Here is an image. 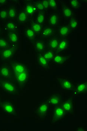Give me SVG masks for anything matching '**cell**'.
<instances>
[{"mask_svg":"<svg viewBox=\"0 0 87 131\" xmlns=\"http://www.w3.org/2000/svg\"><path fill=\"white\" fill-rule=\"evenodd\" d=\"M50 115L51 124L53 125L62 123L66 119L67 116L66 112L61 106L59 105L51 107Z\"/></svg>","mask_w":87,"mask_h":131,"instance_id":"6da1fadb","label":"cell"},{"mask_svg":"<svg viewBox=\"0 0 87 131\" xmlns=\"http://www.w3.org/2000/svg\"><path fill=\"white\" fill-rule=\"evenodd\" d=\"M61 106L68 117H73L75 114L76 105L74 97L72 96H64L62 98Z\"/></svg>","mask_w":87,"mask_h":131,"instance_id":"7a4b0ae2","label":"cell"},{"mask_svg":"<svg viewBox=\"0 0 87 131\" xmlns=\"http://www.w3.org/2000/svg\"><path fill=\"white\" fill-rule=\"evenodd\" d=\"M38 117L41 120L47 119L50 113V106L47 103L43 102L40 104L36 110Z\"/></svg>","mask_w":87,"mask_h":131,"instance_id":"3957f363","label":"cell"},{"mask_svg":"<svg viewBox=\"0 0 87 131\" xmlns=\"http://www.w3.org/2000/svg\"><path fill=\"white\" fill-rule=\"evenodd\" d=\"M58 81L60 88L66 91H72L76 85L73 81L69 78H59Z\"/></svg>","mask_w":87,"mask_h":131,"instance_id":"277c9868","label":"cell"},{"mask_svg":"<svg viewBox=\"0 0 87 131\" xmlns=\"http://www.w3.org/2000/svg\"><path fill=\"white\" fill-rule=\"evenodd\" d=\"M87 92V81H82L76 84L72 91V94L73 96L75 97L86 95Z\"/></svg>","mask_w":87,"mask_h":131,"instance_id":"5b68a950","label":"cell"},{"mask_svg":"<svg viewBox=\"0 0 87 131\" xmlns=\"http://www.w3.org/2000/svg\"><path fill=\"white\" fill-rule=\"evenodd\" d=\"M62 98L61 93H52L48 96L44 102L48 103L51 107L56 106L61 104Z\"/></svg>","mask_w":87,"mask_h":131,"instance_id":"8992f818","label":"cell"},{"mask_svg":"<svg viewBox=\"0 0 87 131\" xmlns=\"http://www.w3.org/2000/svg\"><path fill=\"white\" fill-rule=\"evenodd\" d=\"M1 87L3 90L10 94L16 93L17 89L14 84L8 80H5L1 82Z\"/></svg>","mask_w":87,"mask_h":131,"instance_id":"52a82bcc","label":"cell"},{"mask_svg":"<svg viewBox=\"0 0 87 131\" xmlns=\"http://www.w3.org/2000/svg\"><path fill=\"white\" fill-rule=\"evenodd\" d=\"M70 56L69 55L57 54L52 59V63L56 65H63L66 63L69 60Z\"/></svg>","mask_w":87,"mask_h":131,"instance_id":"ba28073f","label":"cell"},{"mask_svg":"<svg viewBox=\"0 0 87 131\" xmlns=\"http://www.w3.org/2000/svg\"><path fill=\"white\" fill-rule=\"evenodd\" d=\"M2 108L4 112L11 115L16 114L15 108L13 103L9 101L5 102L2 105Z\"/></svg>","mask_w":87,"mask_h":131,"instance_id":"9c48e42d","label":"cell"},{"mask_svg":"<svg viewBox=\"0 0 87 131\" xmlns=\"http://www.w3.org/2000/svg\"><path fill=\"white\" fill-rule=\"evenodd\" d=\"M69 47L68 42L66 40H62L60 42H59L57 48L55 52L57 53H60L65 51Z\"/></svg>","mask_w":87,"mask_h":131,"instance_id":"30bf717a","label":"cell"},{"mask_svg":"<svg viewBox=\"0 0 87 131\" xmlns=\"http://www.w3.org/2000/svg\"><path fill=\"white\" fill-rule=\"evenodd\" d=\"M17 81L19 82H23L27 80L28 78V74L26 71L20 73H15Z\"/></svg>","mask_w":87,"mask_h":131,"instance_id":"8fae6325","label":"cell"},{"mask_svg":"<svg viewBox=\"0 0 87 131\" xmlns=\"http://www.w3.org/2000/svg\"><path fill=\"white\" fill-rule=\"evenodd\" d=\"M13 68L14 73H20L26 71L25 66L21 63L15 64L13 66Z\"/></svg>","mask_w":87,"mask_h":131,"instance_id":"7c38bea8","label":"cell"},{"mask_svg":"<svg viewBox=\"0 0 87 131\" xmlns=\"http://www.w3.org/2000/svg\"><path fill=\"white\" fill-rule=\"evenodd\" d=\"M10 74V69L8 66H4L0 69V75L3 78L8 77Z\"/></svg>","mask_w":87,"mask_h":131,"instance_id":"4fadbf2b","label":"cell"},{"mask_svg":"<svg viewBox=\"0 0 87 131\" xmlns=\"http://www.w3.org/2000/svg\"><path fill=\"white\" fill-rule=\"evenodd\" d=\"M13 55V51L12 49L6 48L2 51V56L4 59H8L12 58Z\"/></svg>","mask_w":87,"mask_h":131,"instance_id":"5bb4252c","label":"cell"},{"mask_svg":"<svg viewBox=\"0 0 87 131\" xmlns=\"http://www.w3.org/2000/svg\"><path fill=\"white\" fill-rule=\"evenodd\" d=\"M59 41L57 39H52L50 41L49 46L50 50L55 51H56L59 44Z\"/></svg>","mask_w":87,"mask_h":131,"instance_id":"9a60e30c","label":"cell"},{"mask_svg":"<svg viewBox=\"0 0 87 131\" xmlns=\"http://www.w3.org/2000/svg\"><path fill=\"white\" fill-rule=\"evenodd\" d=\"M5 28L7 31H12L17 29V26L13 22H8L5 24Z\"/></svg>","mask_w":87,"mask_h":131,"instance_id":"2e32d148","label":"cell"},{"mask_svg":"<svg viewBox=\"0 0 87 131\" xmlns=\"http://www.w3.org/2000/svg\"><path fill=\"white\" fill-rule=\"evenodd\" d=\"M63 12L64 16L66 18H70L72 15V9L67 6L63 7Z\"/></svg>","mask_w":87,"mask_h":131,"instance_id":"e0dca14e","label":"cell"},{"mask_svg":"<svg viewBox=\"0 0 87 131\" xmlns=\"http://www.w3.org/2000/svg\"><path fill=\"white\" fill-rule=\"evenodd\" d=\"M35 49L37 51L41 52L44 51L45 48V45L43 42L39 41L37 42L35 44Z\"/></svg>","mask_w":87,"mask_h":131,"instance_id":"ac0fdd59","label":"cell"},{"mask_svg":"<svg viewBox=\"0 0 87 131\" xmlns=\"http://www.w3.org/2000/svg\"><path fill=\"white\" fill-rule=\"evenodd\" d=\"M45 15L43 11H40L36 17V23L39 24H43L44 22Z\"/></svg>","mask_w":87,"mask_h":131,"instance_id":"d6986e66","label":"cell"},{"mask_svg":"<svg viewBox=\"0 0 87 131\" xmlns=\"http://www.w3.org/2000/svg\"><path fill=\"white\" fill-rule=\"evenodd\" d=\"M43 55L48 61L52 60V59L54 56V51L51 50H48L45 52Z\"/></svg>","mask_w":87,"mask_h":131,"instance_id":"ffe728a7","label":"cell"},{"mask_svg":"<svg viewBox=\"0 0 87 131\" xmlns=\"http://www.w3.org/2000/svg\"><path fill=\"white\" fill-rule=\"evenodd\" d=\"M38 61L39 64L42 66L46 67L48 66L49 61H48L45 59L43 55H40L39 56L38 58Z\"/></svg>","mask_w":87,"mask_h":131,"instance_id":"44dd1931","label":"cell"},{"mask_svg":"<svg viewBox=\"0 0 87 131\" xmlns=\"http://www.w3.org/2000/svg\"><path fill=\"white\" fill-rule=\"evenodd\" d=\"M31 27H32V29L35 33H39L41 32V26L40 24L37 23H33L31 24Z\"/></svg>","mask_w":87,"mask_h":131,"instance_id":"7402d4cb","label":"cell"},{"mask_svg":"<svg viewBox=\"0 0 87 131\" xmlns=\"http://www.w3.org/2000/svg\"><path fill=\"white\" fill-rule=\"evenodd\" d=\"M69 30L68 27L62 26L60 28L59 30V33L61 36H66L69 34Z\"/></svg>","mask_w":87,"mask_h":131,"instance_id":"603a6c76","label":"cell"},{"mask_svg":"<svg viewBox=\"0 0 87 131\" xmlns=\"http://www.w3.org/2000/svg\"><path fill=\"white\" fill-rule=\"evenodd\" d=\"M58 22L57 15L56 14H53L50 16L49 18V24L51 26L57 25Z\"/></svg>","mask_w":87,"mask_h":131,"instance_id":"cb8c5ba5","label":"cell"},{"mask_svg":"<svg viewBox=\"0 0 87 131\" xmlns=\"http://www.w3.org/2000/svg\"><path fill=\"white\" fill-rule=\"evenodd\" d=\"M37 8L36 7H33L31 5H27L25 8L26 12L29 15L33 14L37 11Z\"/></svg>","mask_w":87,"mask_h":131,"instance_id":"d4e9b609","label":"cell"},{"mask_svg":"<svg viewBox=\"0 0 87 131\" xmlns=\"http://www.w3.org/2000/svg\"><path fill=\"white\" fill-rule=\"evenodd\" d=\"M26 35L29 40H33L35 37V32L32 29H27L26 30Z\"/></svg>","mask_w":87,"mask_h":131,"instance_id":"484cf974","label":"cell"},{"mask_svg":"<svg viewBox=\"0 0 87 131\" xmlns=\"http://www.w3.org/2000/svg\"><path fill=\"white\" fill-rule=\"evenodd\" d=\"M52 32V30L50 27L45 28L41 33V36L44 37L48 36L50 35Z\"/></svg>","mask_w":87,"mask_h":131,"instance_id":"4316f807","label":"cell"},{"mask_svg":"<svg viewBox=\"0 0 87 131\" xmlns=\"http://www.w3.org/2000/svg\"><path fill=\"white\" fill-rule=\"evenodd\" d=\"M9 36L11 41L13 43H15L18 41V36L16 33L11 32L9 33Z\"/></svg>","mask_w":87,"mask_h":131,"instance_id":"83f0119b","label":"cell"},{"mask_svg":"<svg viewBox=\"0 0 87 131\" xmlns=\"http://www.w3.org/2000/svg\"><path fill=\"white\" fill-rule=\"evenodd\" d=\"M27 19V16L26 14L24 12H22L19 14L18 17V20L19 22H26Z\"/></svg>","mask_w":87,"mask_h":131,"instance_id":"f1b7e54d","label":"cell"},{"mask_svg":"<svg viewBox=\"0 0 87 131\" xmlns=\"http://www.w3.org/2000/svg\"><path fill=\"white\" fill-rule=\"evenodd\" d=\"M78 25L79 23L78 21L74 19L72 20L70 23V27L72 29L76 28L78 26Z\"/></svg>","mask_w":87,"mask_h":131,"instance_id":"f546056e","label":"cell"},{"mask_svg":"<svg viewBox=\"0 0 87 131\" xmlns=\"http://www.w3.org/2000/svg\"><path fill=\"white\" fill-rule=\"evenodd\" d=\"M15 10L14 8H10L8 12V16L9 18H14L15 16Z\"/></svg>","mask_w":87,"mask_h":131,"instance_id":"4dcf8cb0","label":"cell"},{"mask_svg":"<svg viewBox=\"0 0 87 131\" xmlns=\"http://www.w3.org/2000/svg\"><path fill=\"white\" fill-rule=\"evenodd\" d=\"M70 3L71 6L74 8H77L80 6V3L77 0H71L70 1Z\"/></svg>","mask_w":87,"mask_h":131,"instance_id":"1f68e13d","label":"cell"},{"mask_svg":"<svg viewBox=\"0 0 87 131\" xmlns=\"http://www.w3.org/2000/svg\"><path fill=\"white\" fill-rule=\"evenodd\" d=\"M8 46V43L4 38H0V48H5Z\"/></svg>","mask_w":87,"mask_h":131,"instance_id":"d6a6232c","label":"cell"},{"mask_svg":"<svg viewBox=\"0 0 87 131\" xmlns=\"http://www.w3.org/2000/svg\"><path fill=\"white\" fill-rule=\"evenodd\" d=\"M8 16V12L6 10H2L0 11V18L5 19Z\"/></svg>","mask_w":87,"mask_h":131,"instance_id":"836d02e7","label":"cell"},{"mask_svg":"<svg viewBox=\"0 0 87 131\" xmlns=\"http://www.w3.org/2000/svg\"><path fill=\"white\" fill-rule=\"evenodd\" d=\"M50 7L52 8H55L57 7V4L55 1L50 0L48 1Z\"/></svg>","mask_w":87,"mask_h":131,"instance_id":"e575fe53","label":"cell"},{"mask_svg":"<svg viewBox=\"0 0 87 131\" xmlns=\"http://www.w3.org/2000/svg\"><path fill=\"white\" fill-rule=\"evenodd\" d=\"M36 5L37 8V9H39V10H43L45 9L42 2H38L37 4Z\"/></svg>","mask_w":87,"mask_h":131,"instance_id":"d590c367","label":"cell"},{"mask_svg":"<svg viewBox=\"0 0 87 131\" xmlns=\"http://www.w3.org/2000/svg\"><path fill=\"white\" fill-rule=\"evenodd\" d=\"M42 4L43 5L45 9H48L50 8L48 1H44L42 2Z\"/></svg>","mask_w":87,"mask_h":131,"instance_id":"8d00e7d4","label":"cell"},{"mask_svg":"<svg viewBox=\"0 0 87 131\" xmlns=\"http://www.w3.org/2000/svg\"><path fill=\"white\" fill-rule=\"evenodd\" d=\"M7 2V1H6V0H0V4H5L6 2Z\"/></svg>","mask_w":87,"mask_h":131,"instance_id":"74e56055","label":"cell"}]
</instances>
